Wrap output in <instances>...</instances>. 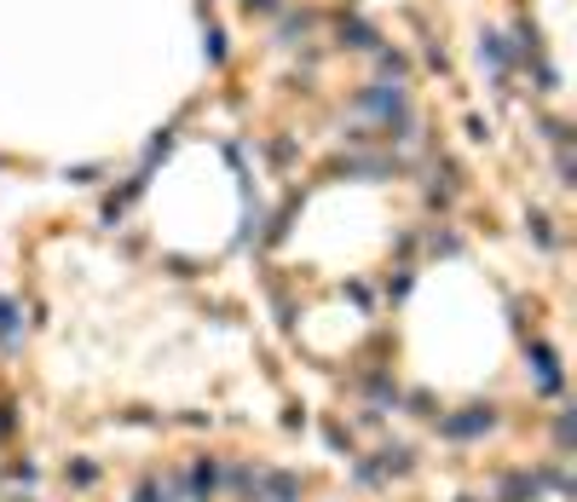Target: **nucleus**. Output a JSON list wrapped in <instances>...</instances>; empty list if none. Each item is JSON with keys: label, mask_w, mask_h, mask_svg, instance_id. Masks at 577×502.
<instances>
[{"label": "nucleus", "mask_w": 577, "mask_h": 502, "mask_svg": "<svg viewBox=\"0 0 577 502\" xmlns=\"http://www.w3.org/2000/svg\"><path fill=\"white\" fill-rule=\"evenodd\" d=\"M214 491H220V462L196 457V462H191V480H185V496H191V502H209Z\"/></svg>", "instance_id": "f257e3e1"}, {"label": "nucleus", "mask_w": 577, "mask_h": 502, "mask_svg": "<svg viewBox=\"0 0 577 502\" xmlns=\"http://www.w3.org/2000/svg\"><path fill=\"white\" fill-rule=\"evenodd\" d=\"M255 502H300V480H295V473H266Z\"/></svg>", "instance_id": "f03ea898"}, {"label": "nucleus", "mask_w": 577, "mask_h": 502, "mask_svg": "<svg viewBox=\"0 0 577 502\" xmlns=\"http://www.w3.org/2000/svg\"><path fill=\"white\" fill-rule=\"evenodd\" d=\"M491 421H496L491 410H480V405H473L468 416H450V421H445V434H450V439H473V434H485Z\"/></svg>", "instance_id": "7ed1b4c3"}, {"label": "nucleus", "mask_w": 577, "mask_h": 502, "mask_svg": "<svg viewBox=\"0 0 577 502\" xmlns=\"http://www.w3.org/2000/svg\"><path fill=\"white\" fill-rule=\"evenodd\" d=\"M532 364H537V387L543 393H560V364H555L548 346H532Z\"/></svg>", "instance_id": "20e7f679"}, {"label": "nucleus", "mask_w": 577, "mask_h": 502, "mask_svg": "<svg viewBox=\"0 0 577 502\" xmlns=\"http://www.w3.org/2000/svg\"><path fill=\"white\" fill-rule=\"evenodd\" d=\"M503 496H509V502H537V480H532V473H509V480H503Z\"/></svg>", "instance_id": "39448f33"}, {"label": "nucleus", "mask_w": 577, "mask_h": 502, "mask_svg": "<svg viewBox=\"0 0 577 502\" xmlns=\"http://www.w3.org/2000/svg\"><path fill=\"white\" fill-rule=\"evenodd\" d=\"M260 480H266V468H248V462H243V468H232V491H243V496H255V491H260Z\"/></svg>", "instance_id": "423d86ee"}, {"label": "nucleus", "mask_w": 577, "mask_h": 502, "mask_svg": "<svg viewBox=\"0 0 577 502\" xmlns=\"http://www.w3.org/2000/svg\"><path fill=\"white\" fill-rule=\"evenodd\" d=\"M139 502H168V485H162V480H145V485H139Z\"/></svg>", "instance_id": "0eeeda50"}]
</instances>
